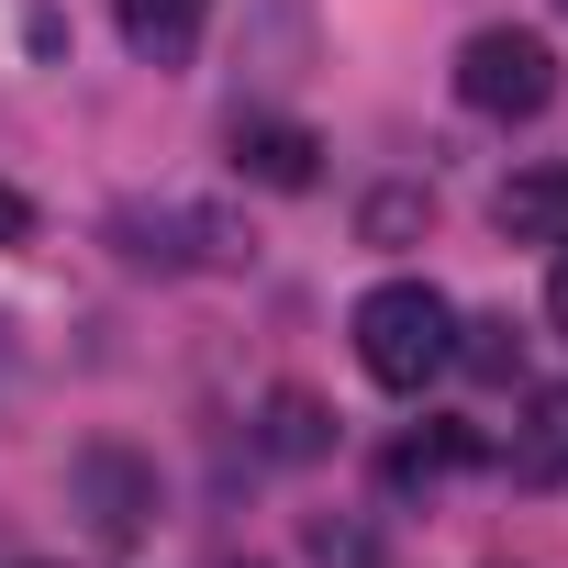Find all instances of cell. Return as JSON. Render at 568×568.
Here are the masks:
<instances>
[{
  "instance_id": "6da1fadb",
  "label": "cell",
  "mask_w": 568,
  "mask_h": 568,
  "mask_svg": "<svg viewBox=\"0 0 568 568\" xmlns=\"http://www.w3.org/2000/svg\"><path fill=\"white\" fill-rule=\"evenodd\" d=\"M357 368L379 390H435L457 368V302L435 291V278H379V291L357 302Z\"/></svg>"
},
{
  "instance_id": "4fadbf2b",
  "label": "cell",
  "mask_w": 568,
  "mask_h": 568,
  "mask_svg": "<svg viewBox=\"0 0 568 568\" xmlns=\"http://www.w3.org/2000/svg\"><path fill=\"white\" fill-rule=\"evenodd\" d=\"M12 234H23V201H12V190H0V245H12Z\"/></svg>"
},
{
  "instance_id": "30bf717a",
  "label": "cell",
  "mask_w": 568,
  "mask_h": 568,
  "mask_svg": "<svg viewBox=\"0 0 568 568\" xmlns=\"http://www.w3.org/2000/svg\"><path fill=\"white\" fill-rule=\"evenodd\" d=\"M457 368L513 379V368H524V335H513V324H457Z\"/></svg>"
},
{
  "instance_id": "7a4b0ae2",
  "label": "cell",
  "mask_w": 568,
  "mask_h": 568,
  "mask_svg": "<svg viewBox=\"0 0 568 568\" xmlns=\"http://www.w3.org/2000/svg\"><path fill=\"white\" fill-rule=\"evenodd\" d=\"M457 101L468 112H490V123H535L546 101H557V45L546 34H468L457 45Z\"/></svg>"
},
{
  "instance_id": "8992f818",
  "label": "cell",
  "mask_w": 568,
  "mask_h": 568,
  "mask_svg": "<svg viewBox=\"0 0 568 568\" xmlns=\"http://www.w3.org/2000/svg\"><path fill=\"white\" fill-rule=\"evenodd\" d=\"M490 223H501L513 245H568V168H524V179L490 201Z\"/></svg>"
},
{
  "instance_id": "277c9868",
  "label": "cell",
  "mask_w": 568,
  "mask_h": 568,
  "mask_svg": "<svg viewBox=\"0 0 568 568\" xmlns=\"http://www.w3.org/2000/svg\"><path fill=\"white\" fill-rule=\"evenodd\" d=\"M112 245H123L134 267H212L234 234H223L212 212H179V201H168V212H123V223H112Z\"/></svg>"
},
{
  "instance_id": "7c38bea8",
  "label": "cell",
  "mask_w": 568,
  "mask_h": 568,
  "mask_svg": "<svg viewBox=\"0 0 568 568\" xmlns=\"http://www.w3.org/2000/svg\"><path fill=\"white\" fill-rule=\"evenodd\" d=\"M546 324L568 335V256H557V278H546Z\"/></svg>"
},
{
  "instance_id": "8fae6325",
  "label": "cell",
  "mask_w": 568,
  "mask_h": 568,
  "mask_svg": "<svg viewBox=\"0 0 568 568\" xmlns=\"http://www.w3.org/2000/svg\"><path fill=\"white\" fill-rule=\"evenodd\" d=\"M457 457H479L468 435H413L402 457H390V479H435V468H457Z\"/></svg>"
},
{
  "instance_id": "52a82bcc",
  "label": "cell",
  "mask_w": 568,
  "mask_h": 568,
  "mask_svg": "<svg viewBox=\"0 0 568 568\" xmlns=\"http://www.w3.org/2000/svg\"><path fill=\"white\" fill-rule=\"evenodd\" d=\"M112 23H123V45H134V57L179 68V57L201 45V23H212V0H112Z\"/></svg>"
},
{
  "instance_id": "3957f363",
  "label": "cell",
  "mask_w": 568,
  "mask_h": 568,
  "mask_svg": "<svg viewBox=\"0 0 568 568\" xmlns=\"http://www.w3.org/2000/svg\"><path fill=\"white\" fill-rule=\"evenodd\" d=\"M68 490H79V513H90V535H145V513H156V468L145 457H123V446H90L79 468H68Z\"/></svg>"
},
{
  "instance_id": "5b68a950",
  "label": "cell",
  "mask_w": 568,
  "mask_h": 568,
  "mask_svg": "<svg viewBox=\"0 0 568 568\" xmlns=\"http://www.w3.org/2000/svg\"><path fill=\"white\" fill-rule=\"evenodd\" d=\"M234 168H245L256 190H313V179H324V145H313L302 123H234Z\"/></svg>"
},
{
  "instance_id": "9c48e42d",
  "label": "cell",
  "mask_w": 568,
  "mask_h": 568,
  "mask_svg": "<svg viewBox=\"0 0 568 568\" xmlns=\"http://www.w3.org/2000/svg\"><path fill=\"white\" fill-rule=\"evenodd\" d=\"M267 457H324V402L278 390V402H267Z\"/></svg>"
},
{
  "instance_id": "ba28073f",
  "label": "cell",
  "mask_w": 568,
  "mask_h": 568,
  "mask_svg": "<svg viewBox=\"0 0 568 568\" xmlns=\"http://www.w3.org/2000/svg\"><path fill=\"white\" fill-rule=\"evenodd\" d=\"M513 479H568V390H535L513 424Z\"/></svg>"
}]
</instances>
